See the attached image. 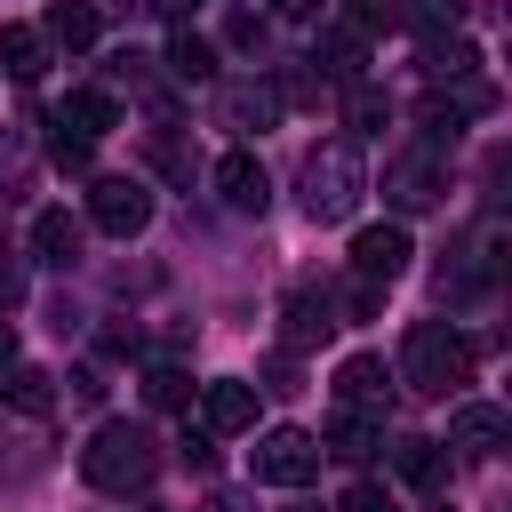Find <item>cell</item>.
Listing matches in <instances>:
<instances>
[{"mask_svg": "<svg viewBox=\"0 0 512 512\" xmlns=\"http://www.w3.org/2000/svg\"><path fill=\"white\" fill-rule=\"evenodd\" d=\"M152 472H160V440L144 424H96L80 448V480L96 496H136V488H152Z\"/></svg>", "mask_w": 512, "mask_h": 512, "instance_id": "1", "label": "cell"}, {"mask_svg": "<svg viewBox=\"0 0 512 512\" xmlns=\"http://www.w3.org/2000/svg\"><path fill=\"white\" fill-rule=\"evenodd\" d=\"M400 384L424 392V400H448L456 384H472V344L448 328V320H416L400 336Z\"/></svg>", "mask_w": 512, "mask_h": 512, "instance_id": "2", "label": "cell"}, {"mask_svg": "<svg viewBox=\"0 0 512 512\" xmlns=\"http://www.w3.org/2000/svg\"><path fill=\"white\" fill-rule=\"evenodd\" d=\"M360 192H368V168H360L352 144H320V152L304 160V216H312V224H344V216L360 208Z\"/></svg>", "mask_w": 512, "mask_h": 512, "instance_id": "3", "label": "cell"}, {"mask_svg": "<svg viewBox=\"0 0 512 512\" xmlns=\"http://www.w3.org/2000/svg\"><path fill=\"white\" fill-rule=\"evenodd\" d=\"M248 472H256L264 488H304V480H320V440L296 432V424H272V432H256Z\"/></svg>", "mask_w": 512, "mask_h": 512, "instance_id": "4", "label": "cell"}, {"mask_svg": "<svg viewBox=\"0 0 512 512\" xmlns=\"http://www.w3.org/2000/svg\"><path fill=\"white\" fill-rule=\"evenodd\" d=\"M88 224L112 232V240H136V232L152 224V192H144L136 176H96V192H88Z\"/></svg>", "mask_w": 512, "mask_h": 512, "instance_id": "5", "label": "cell"}, {"mask_svg": "<svg viewBox=\"0 0 512 512\" xmlns=\"http://www.w3.org/2000/svg\"><path fill=\"white\" fill-rule=\"evenodd\" d=\"M408 224H368L360 240H352V280H376V288H392L400 272H408Z\"/></svg>", "mask_w": 512, "mask_h": 512, "instance_id": "6", "label": "cell"}, {"mask_svg": "<svg viewBox=\"0 0 512 512\" xmlns=\"http://www.w3.org/2000/svg\"><path fill=\"white\" fill-rule=\"evenodd\" d=\"M200 432H208V440L256 432V384H240V376H216V384H200Z\"/></svg>", "mask_w": 512, "mask_h": 512, "instance_id": "7", "label": "cell"}, {"mask_svg": "<svg viewBox=\"0 0 512 512\" xmlns=\"http://www.w3.org/2000/svg\"><path fill=\"white\" fill-rule=\"evenodd\" d=\"M384 192H392L400 208H432V200L448 192V176H440V160H432V152H400V160L384 168Z\"/></svg>", "mask_w": 512, "mask_h": 512, "instance_id": "8", "label": "cell"}, {"mask_svg": "<svg viewBox=\"0 0 512 512\" xmlns=\"http://www.w3.org/2000/svg\"><path fill=\"white\" fill-rule=\"evenodd\" d=\"M216 192H224V208H240V216H264V200H272V184H264V160H256V152H224V160H216Z\"/></svg>", "mask_w": 512, "mask_h": 512, "instance_id": "9", "label": "cell"}, {"mask_svg": "<svg viewBox=\"0 0 512 512\" xmlns=\"http://www.w3.org/2000/svg\"><path fill=\"white\" fill-rule=\"evenodd\" d=\"M512 424H504V408L496 400H464L456 408V424H448V448H464V456H496V440H504Z\"/></svg>", "mask_w": 512, "mask_h": 512, "instance_id": "10", "label": "cell"}, {"mask_svg": "<svg viewBox=\"0 0 512 512\" xmlns=\"http://www.w3.org/2000/svg\"><path fill=\"white\" fill-rule=\"evenodd\" d=\"M56 128H72V136H88V144H96V136H112V128H120V104H112L104 88H72V96L56 104Z\"/></svg>", "mask_w": 512, "mask_h": 512, "instance_id": "11", "label": "cell"}, {"mask_svg": "<svg viewBox=\"0 0 512 512\" xmlns=\"http://www.w3.org/2000/svg\"><path fill=\"white\" fill-rule=\"evenodd\" d=\"M376 448H384V424H376L368 408H344V416L328 424V448H320V456H344V464H368Z\"/></svg>", "mask_w": 512, "mask_h": 512, "instance_id": "12", "label": "cell"}, {"mask_svg": "<svg viewBox=\"0 0 512 512\" xmlns=\"http://www.w3.org/2000/svg\"><path fill=\"white\" fill-rule=\"evenodd\" d=\"M384 384H392V376H384L376 352H352V360L336 368V400H344V408H384Z\"/></svg>", "mask_w": 512, "mask_h": 512, "instance_id": "13", "label": "cell"}, {"mask_svg": "<svg viewBox=\"0 0 512 512\" xmlns=\"http://www.w3.org/2000/svg\"><path fill=\"white\" fill-rule=\"evenodd\" d=\"M96 32H104V24H96V8H88V0H56V8H48V24H40V40H48V48H96Z\"/></svg>", "mask_w": 512, "mask_h": 512, "instance_id": "14", "label": "cell"}, {"mask_svg": "<svg viewBox=\"0 0 512 512\" xmlns=\"http://www.w3.org/2000/svg\"><path fill=\"white\" fill-rule=\"evenodd\" d=\"M272 120H280V88H264V80L224 88V128H272Z\"/></svg>", "mask_w": 512, "mask_h": 512, "instance_id": "15", "label": "cell"}, {"mask_svg": "<svg viewBox=\"0 0 512 512\" xmlns=\"http://www.w3.org/2000/svg\"><path fill=\"white\" fill-rule=\"evenodd\" d=\"M32 256H40V264H72V256H80V216L40 208V216H32Z\"/></svg>", "mask_w": 512, "mask_h": 512, "instance_id": "16", "label": "cell"}, {"mask_svg": "<svg viewBox=\"0 0 512 512\" xmlns=\"http://www.w3.org/2000/svg\"><path fill=\"white\" fill-rule=\"evenodd\" d=\"M280 320H288V344H320V336L336 328V304H328L320 288H296V296L280 304Z\"/></svg>", "mask_w": 512, "mask_h": 512, "instance_id": "17", "label": "cell"}, {"mask_svg": "<svg viewBox=\"0 0 512 512\" xmlns=\"http://www.w3.org/2000/svg\"><path fill=\"white\" fill-rule=\"evenodd\" d=\"M0 72H8V80H40V72H48V40H40L32 24H8V32H0Z\"/></svg>", "mask_w": 512, "mask_h": 512, "instance_id": "18", "label": "cell"}, {"mask_svg": "<svg viewBox=\"0 0 512 512\" xmlns=\"http://www.w3.org/2000/svg\"><path fill=\"white\" fill-rule=\"evenodd\" d=\"M0 400H8L16 416H48V408H56L48 376H40V368H24V360H8V368H0Z\"/></svg>", "mask_w": 512, "mask_h": 512, "instance_id": "19", "label": "cell"}, {"mask_svg": "<svg viewBox=\"0 0 512 512\" xmlns=\"http://www.w3.org/2000/svg\"><path fill=\"white\" fill-rule=\"evenodd\" d=\"M392 472H400L408 488H440L448 456H440V440H400V448H392Z\"/></svg>", "mask_w": 512, "mask_h": 512, "instance_id": "20", "label": "cell"}, {"mask_svg": "<svg viewBox=\"0 0 512 512\" xmlns=\"http://www.w3.org/2000/svg\"><path fill=\"white\" fill-rule=\"evenodd\" d=\"M168 72H176V80H208V72H216V48H208L200 32L176 24V40H168Z\"/></svg>", "mask_w": 512, "mask_h": 512, "instance_id": "21", "label": "cell"}, {"mask_svg": "<svg viewBox=\"0 0 512 512\" xmlns=\"http://www.w3.org/2000/svg\"><path fill=\"white\" fill-rule=\"evenodd\" d=\"M312 64H320L328 80H360V32H328V40L312 48Z\"/></svg>", "mask_w": 512, "mask_h": 512, "instance_id": "22", "label": "cell"}, {"mask_svg": "<svg viewBox=\"0 0 512 512\" xmlns=\"http://www.w3.org/2000/svg\"><path fill=\"white\" fill-rule=\"evenodd\" d=\"M344 120H352L360 136H384V120H392V104H384L376 88H360V80H352V96H344Z\"/></svg>", "mask_w": 512, "mask_h": 512, "instance_id": "23", "label": "cell"}, {"mask_svg": "<svg viewBox=\"0 0 512 512\" xmlns=\"http://www.w3.org/2000/svg\"><path fill=\"white\" fill-rule=\"evenodd\" d=\"M144 400H152V408H184V400H192V376H184V368H168V360H160V368H152V376H144Z\"/></svg>", "mask_w": 512, "mask_h": 512, "instance_id": "24", "label": "cell"}, {"mask_svg": "<svg viewBox=\"0 0 512 512\" xmlns=\"http://www.w3.org/2000/svg\"><path fill=\"white\" fill-rule=\"evenodd\" d=\"M392 16H400L392 0H344V32H360V40H368L376 24H392Z\"/></svg>", "mask_w": 512, "mask_h": 512, "instance_id": "25", "label": "cell"}, {"mask_svg": "<svg viewBox=\"0 0 512 512\" xmlns=\"http://www.w3.org/2000/svg\"><path fill=\"white\" fill-rule=\"evenodd\" d=\"M336 512H400V504H392V488H376V480H352Z\"/></svg>", "mask_w": 512, "mask_h": 512, "instance_id": "26", "label": "cell"}, {"mask_svg": "<svg viewBox=\"0 0 512 512\" xmlns=\"http://www.w3.org/2000/svg\"><path fill=\"white\" fill-rule=\"evenodd\" d=\"M48 160H56V168H88V136L56 128V136H48Z\"/></svg>", "mask_w": 512, "mask_h": 512, "instance_id": "27", "label": "cell"}, {"mask_svg": "<svg viewBox=\"0 0 512 512\" xmlns=\"http://www.w3.org/2000/svg\"><path fill=\"white\" fill-rule=\"evenodd\" d=\"M464 16V0H416V24L424 32H440V24H456Z\"/></svg>", "mask_w": 512, "mask_h": 512, "instance_id": "28", "label": "cell"}, {"mask_svg": "<svg viewBox=\"0 0 512 512\" xmlns=\"http://www.w3.org/2000/svg\"><path fill=\"white\" fill-rule=\"evenodd\" d=\"M16 296H24V264H16V256H0V312H8Z\"/></svg>", "mask_w": 512, "mask_h": 512, "instance_id": "29", "label": "cell"}, {"mask_svg": "<svg viewBox=\"0 0 512 512\" xmlns=\"http://www.w3.org/2000/svg\"><path fill=\"white\" fill-rule=\"evenodd\" d=\"M272 16H288V24H304V16H320V0H272Z\"/></svg>", "mask_w": 512, "mask_h": 512, "instance_id": "30", "label": "cell"}, {"mask_svg": "<svg viewBox=\"0 0 512 512\" xmlns=\"http://www.w3.org/2000/svg\"><path fill=\"white\" fill-rule=\"evenodd\" d=\"M8 360H16V328L0 320V368H8Z\"/></svg>", "mask_w": 512, "mask_h": 512, "instance_id": "31", "label": "cell"}, {"mask_svg": "<svg viewBox=\"0 0 512 512\" xmlns=\"http://www.w3.org/2000/svg\"><path fill=\"white\" fill-rule=\"evenodd\" d=\"M152 8H160V16H184V8H192V0H152Z\"/></svg>", "mask_w": 512, "mask_h": 512, "instance_id": "32", "label": "cell"}]
</instances>
